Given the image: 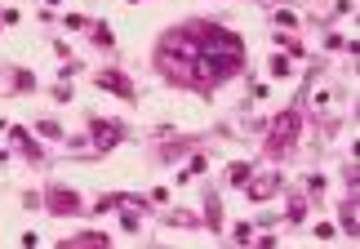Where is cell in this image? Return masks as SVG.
I'll return each instance as SVG.
<instances>
[{
  "label": "cell",
  "mask_w": 360,
  "mask_h": 249,
  "mask_svg": "<svg viewBox=\"0 0 360 249\" xmlns=\"http://www.w3.org/2000/svg\"><path fill=\"white\" fill-rule=\"evenodd\" d=\"M294 134H298V116L289 112V116H281L276 120V147H285V143H294Z\"/></svg>",
  "instance_id": "cell-1"
}]
</instances>
